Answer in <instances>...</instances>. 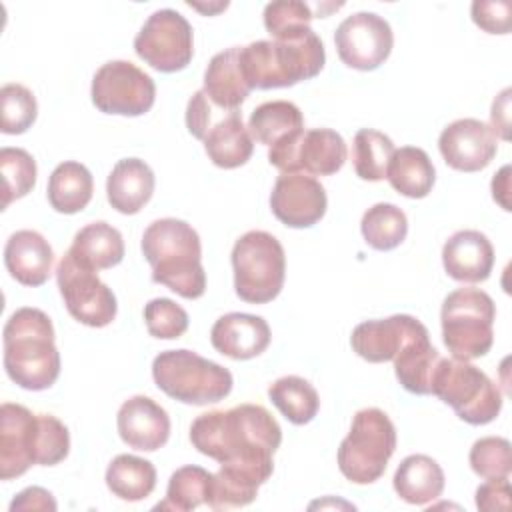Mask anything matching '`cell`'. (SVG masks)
<instances>
[{"label": "cell", "mask_w": 512, "mask_h": 512, "mask_svg": "<svg viewBox=\"0 0 512 512\" xmlns=\"http://www.w3.org/2000/svg\"><path fill=\"white\" fill-rule=\"evenodd\" d=\"M192 446L260 486L272 476V454L282 442L274 416L260 404H240L230 410L200 414L190 426Z\"/></svg>", "instance_id": "6da1fadb"}, {"label": "cell", "mask_w": 512, "mask_h": 512, "mask_svg": "<svg viewBox=\"0 0 512 512\" xmlns=\"http://www.w3.org/2000/svg\"><path fill=\"white\" fill-rule=\"evenodd\" d=\"M238 60L250 90H270L318 76L324 68L326 52L318 34L304 26L280 38L240 46Z\"/></svg>", "instance_id": "7a4b0ae2"}, {"label": "cell", "mask_w": 512, "mask_h": 512, "mask_svg": "<svg viewBox=\"0 0 512 512\" xmlns=\"http://www.w3.org/2000/svg\"><path fill=\"white\" fill-rule=\"evenodd\" d=\"M142 254L152 268L156 284L188 300H196L206 292L200 236L188 222L160 218L148 224L142 234Z\"/></svg>", "instance_id": "3957f363"}, {"label": "cell", "mask_w": 512, "mask_h": 512, "mask_svg": "<svg viewBox=\"0 0 512 512\" xmlns=\"http://www.w3.org/2000/svg\"><path fill=\"white\" fill-rule=\"evenodd\" d=\"M4 368L24 390H46L60 376V352L54 326L38 308H18L4 326Z\"/></svg>", "instance_id": "277c9868"}, {"label": "cell", "mask_w": 512, "mask_h": 512, "mask_svg": "<svg viewBox=\"0 0 512 512\" xmlns=\"http://www.w3.org/2000/svg\"><path fill=\"white\" fill-rule=\"evenodd\" d=\"M152 378L166 396L194 406L224 400L234 384L228 368L186 348L160 352L152 362Z\"/></svg>", "instance_id": "5b68a950"}, {"label": "cell", "mask_w": 512, "mask_h": 512, "mask_svg": "<svg viewBox=\"0 0 512 512\" xmlns=\"http://www.w3.org/2000/svg\"><path fill=\"white\" fill-rule=\"evenodd\" d=\"M396 450V428L380 408L354 414L348 436L338 448V468L354 484L376 482Z\"/></svg>", "instance_id": "8992f818"}, {"label": "cell", "mask_w": 512, "mask_h": 512, "mask_svg": "<svg viewBox=\"0 0 512 512\" xmlns=\"http://www.w3.org/2000/svg\"><path fill=\"white\" fill-rule=\"evenodd\" d=\"M494 300L480 288H458L442 302V340L456 360L484 356L494 342Z\"/></svg>", "instance_id": "52a82bcc"}, {"label": "cell", "mask_w": 512, "mask_h": 512, "mask_svg": "<svg viewBox=\"0 0 512 512\" xmlns=\"http://www.w3.org/2000/svg\"><path fill=\"white\" fill-rule=\"evenodd\" d=\"M186 128L194 138L202 140L208 158L218 168H238L254 152V140L242 122L240 110H216L202 90L188 100Z\"/></svg>", "instance_id": "ba28073f"}, {"label": "cell", "mask_w": 512, "mask_h": 512, "mask_svg": "<svg viewBox=\"0 0 512 512\" xmlns=\"http://www.w3.org/2000/svg\"><path fill=\"white\" fill-rule=\"evenodd\" d=\"M232 270L240 300L250 304L272 302L284 286V248L270 232L250 230L232 248Z\"/></svg>", "instance_id": "9c48e42d"}, {"label": "cell", "mask_w": 512, "mask_h": 512, "mask_svg": "<svg viewBox=\"0 0 512 512\" xmlns=\"http://www.w3.org/2000/svg\"><path fill=\"white\" fill-rule=\"evenodd\" d=\"M432 394L472 426L492 422L502 410L498 386L468 360L440 358L432 378Z\"/></svg>", "instance_id": "30bf717a"}, {"label": "cell", "mask_w": 512, "mask_h": 512, "mask_svg": "<svg viewBox=\"0 0 512 512\" xmlns=\"http://www.w3.org/2000/svg\"><path fill=\"white\" fill-rule=\"evenodd\" d=\"M134 50L138 58L158 72L184 70L194 56L192 26L172 8L156 10L136 34Z\"/></svg>", "instance_id": "8fae6325"}, {"label": "cell", "mask_w": 512, "mask_h": 512, "mask_svg": "<svg viewBox=\"0 0 512 512\" xmlns=\"http://www.w3.org/2000/svg\"><path fill=\"white\" fill-rule=\"evenodd\" d=\"M92 104L104 114L142 116L156 100L154 80L128 60H110L102 64L90 88Z\"/></svg>", "instance_id": "7c38bea8"}, {"label": "cell", "mask_w": 512, "mask_h": 512, "mask_svg": "<svg viewBox=\"0 0 512 512\" xmlns=\"http://www.w3.org/2000/svg\"><path fill=\"white\" fill-rule=\"evenodd\" d=\"M348 150L344 138L330 128L302 130L282 144L268 148V162L282 174H336L346 162Z\"/></svg>", "instance_id": "4fadbf2b"}, {"label": "cell", "mask_w": 512, "mask_h": 512, "mask_svg": "<svg viewBox=\"0 0 512 512\" xmlns=\"http://www.w3.org/2000/svg\"><path fill=\"white\" fill-rule=\"evenodd\" d=\"M56 282L70 316L90 328L108 326L118 312L114 292L66 252L56 266Z\"/></svg>", "instance_id": "5bb4252c"}, {"label": "cell", "mask_w": 512, "mask_h": 512, "mask_svg": "<svg viewBox=\"0 0 512 512\" xmlns=\"http://www.w3.org/2000/svg\"><path fill=\"white\" fill-rule=\"evenodd\" d=\"M340 60L354 70H376L392 52L390 24L374 12H356L340 22L334 34Z\"/></svg>", "instance_id": "9a60e30c"}, {"label": "cell", "mask_w": 512, "mask_h": 512, "mask_svg": "<svg viewBox=\"0 0 512 512\" xmlns=\"http://www.w3.org/2000/svg\"><path fill=\"white\" fill-rule=\"evenodd\" d=\"M428 338L426 326L410 314H394L382 320L360 322L350 336L352 350L366 362L380 364L394 360L410 342Z\"/></svg>", "instance_id": "2e32d148"}, {"label": "cell", "mask_w": 512, "mask_h": 512, "mask_svg": "<svg viewBox=\"0 0 512 512\" xmlns=\"http://www.w3.org/2000/svg\"><path fill=\"white\" fill-rule=\"evenodd\" d=\"M324 186L308 174H280L270 194L272 214L290 228H310L326 214Z\"/></svg>", "instance_id": "e0dca14e"}, {"label": "cell", "mask_w": 512, "mask_h": 512, "mask_svg": "<svg viewBox=\"0 0 512 512\" xmlns=\"http://www.w3.org/2000/svg\"><path fill=\"white\" fill-rule=\"evenodd\" d=\"M438 148L450 168L478 172L496 156L498 138L488 124L476 118H460L440 132Z\"/></svg>", "instance_id": "ac0fdd59"}, {"label": "cell", "mask_w": 512, "mask_h": 512, "mask_svg": "<svg viewBox=\"0 0 512 512\" xmlns=\"http://www.w3.org/2000/svg\"><path fill=\"white\" fill-rule=\"evenodd\" d=\"M36 450V414L22 404L0 406V478L22 476L32 464Z\"/></svg>", "instance_id": "d6986e66"}, {"label": "cell", "mask_w": 512, "mask_h": 512, "mask_svg": "<svg viewBox=\"0 0 512 512\" xmlns=\"http://www.w3.org/2000/svg\"><path fill=\"white\" fill-rule=\"evenodd\" d=\"M118 434L124 444L134 450L154 452L170 438L168 412L148 396L128 398L116 416Z\"/></svg>", "instance_id": "ffe728a7"}, {"label": "cell", "mask_w": 512, "mask_h": 512, "mask_svg": "<svg viewBox=\"0 0 512 512\" xmlns=\"http://www.w3.org/2000/svg\"><path fill=\"white\" fill-rule=\"evenodd\" d=\"M270 326L262 316L230 312L220 316L212 330V346L232 360H250L262 354L270 344Z\"/></svg>", "instance_id": "44dd1931"}, {"label": "cell", "mask_w": 512, "mask_h": 512, "mask_svg": "<svg viewBox=\"0 0 512 512\" xmlns=\"http://www.w3.org/2000/svg\"><path fill=\"white\" fill-rule=\"evenodd\" d=\"M442 264L446 274L458 282H484L494 266V248L480 230H460L446 240Z\"/></svg>", "instance_id": "7402d4cb"}, {"label": "cell", "mask_w": 512, "mask_h": 512, "mask_svg": "<svg viewBox=\"0 0 512 512\" xmlns=\"http://www.w3.org/2000/svg\"><path fill=\"white\" fill-rule=\"evenodd\" d=\"M4 264L16 282L42 286L52 272L54 252L40 232L18 230L4 246Z\"/></svg>", "instance_id": "603a6c76"}, {"label": "cell", "mask_w": 512, "mask_h": 512, "mask_svg": "<svg viewBox=\"0 0 512 512\" xmlns=\"http://www.w3.org/2000/svg\"><path fill=\"white\" fill-rule=\"evenodd\" d=\"M156 178L152 168L140 158L118 160L106 180V196L120 214L140 212L152 198Z\"/></svg>", "instance_id": "cb8c5ba5"}, {"label": "cell", "mask_w": 512, "mask_h": 512, "mask_svg": "<svg viewBox=\"0 0 512 512\" xmlns=\"http://www.w3.org/2000/svg\"><path fill=\"white\" fill-rule=\"evenodd\" d=\"M240 46H232L212 56L204 72V88L202 92L208 100L222 110H240V104L248 98L250 88L242 76Z\"/></svg>", "instance_id": "d4e9b609"}, {"label": "cell", "mask_w": 512, "mask_h": 512, "mask_svg": "<svg viewBox=\"0 0 512 512\" xmlns=\"http://www.w3.org/2000/svg\"><path fill=\"white\" fill-rule=\"evenodd\" d=\"M68 254L88 270H106L122 262L124 240L122 234L108 222H92L80 228L72 240Z\"/></svg>", "instance_id": "484cf974"}, {"label": "cell", "mask_w": 512, "mask_h": 512, "mask_svg": "<svg viewBox=\"0 0 512 512\" xmlns=\"http://www.w3.org/2000/svg\"><path fill=\"white\" fill-rule=\"evenodd\" d=\"M396 494L414 506H426L444 490V472L440 464L426 454L406 456L394 474Z\"/></svg>", "instance_id": "4316f807"}, {"label": "cell", "mask_w": 512, "mask_h": 512, "mask_svg": "<svg viewBox=\"0 0 512 512\" xmlns=\"http://www.w3.org/2000/svg\"><path fill=\"white\" fill-rule=\"evenodd\" d=\"M386 178L390 186L406 198H424L430 194L436 170L430 156L416 146H402L394 150Z\"/></svg>", "instance_id": "83f0119b"}, {"label": "cell", "mask_w": 512, "mask_h": 512, "mask_svg": "<svg viewBox=\"0 0 512 512\" xmlns=\"http://www.w3.org/2000/svg\"><path fill=\"white\" fill-rule=\"evenodd\" d=\"M94 192L90 170L74 160L62 162L48 178V202L60 214H76L88 206Z\"/></svg>", "instance_id": "f1b7e54d"}, {"label": "cell", "mask_w": 512, "mask_h": 512, "mask_svg": "<svg viewBox=\"0 0 512 512\" xmlns=\"http://www.w3.org/2000/svg\"><path fill=\"white\" fill-rule=\"evenodd\" d=\"M248 130L264 146H276L304 130V118L296 104L272 100L256 106L248 120Z\"/></svg>", "instance_id": "f546056e"}, {"label": "cell", "mask_w": 512, "mask_h": 512, "mask_svg": "<svg viewBox=\"0 0 512 512\" xmlns=\"http://www.w3.org/2000/svg\"><path fill=\"white\" fill-rule=\"evenodd\" d=\"M440 358L442 356L430 344V338H420L406 344L392 360L402 388L420 396L432 394V378Z\"/></svg>", "instance_id": "4dcf8cb0"}, {"label": "cell", "mask_w": 512, "mask_h": 512, "mask_svg": "<svg viewBox=\"0 0 512 512\" xmlns=\"http://www.w3.org/2000/svg\"><path fill=\"white\" fill-rule=\"evenodd\" d=\"M106 486L120 500H144L156 488V468L150 460L118 454L106 468Z\"/></svg>", "instance_id": "1f68e13d"}, {"label": "cell", "mask_w": 512, "mask_h": 512, "mask_svg": "<svg viewBox=\"0 0 512 512\" xmlns=\"http://www.w3.org/2000/svg\"><path fill=\"white\" fill-rule=\"evenodd\" d=\"M270 402L280 410V414L296 424H308L320 408V398L316 388L300 376H282L268 388Z\"/></svg>", "instance_id": "d6a6232c"}, {"label": "cell", "mask_w": 512, "mask_h": 512, "mask_svg": "<svg viewBox=\"0 0 512 512\" xmlns=\"http://www.w3.org/2000/svg\"><path fill=\"white\" fill-rule=\"evenodd\" d=\"M360 230L368 246L388 252L404 242L408 234V220L396 204L378 202L364 212Z\"/></svg>", "instance_id": "836d02e7"}, {"label": "cell", "mask_w": 512, "mask_h": 512, "mask_svg": "<svg viewBox=\"0 0 512 512\" xmlns=\"http://www.w3.org/2000/svg\"><path fill=\"white\" fill-rule=\"evenodd\" d=\"M394 150V142L384 132L372 128L358 130L352 142V162L356 176L368 182L384 180Z\"/></svg>", "instance_id": "e575fe53"}, {"label": "cell", "mask_w": 512, "mask_h": 512, "mask_svg": "<svg viewBox=\"0 0 512 512\" xmlns=\"http://www.w3.org/2000/svg\"><path fill=\"white\" fill-rule=\"evenodd\" d=\"M212 474L202 466H182L178 468L166 488V498L156 504V510H176L188 512L206 504Z\"/></svg>", "instance_id": "d590c367"}, {"label": "cell", "mask_w": 512, "mask_h": 512, "mask_svg": "<svg viewBox=\"0 0 512 512\" xmlns=\"http://www.w3.org/2000/svg\"><path fill=\"white\" fill-rule=\"evenodd\" d=\"M2 170V208L10 202L26 196L36 184V160L24 148H2L0 150Z\"/></svg>", "instance_id": "8d00e7d4"}, {"label": "cell", "mask_w": 512, "mask_h": 512, "mask_svg": "<svg viewBox=\"0 0 512 512\" xmlns=\"http://www.w3.org/2000/svg\"><path fill=\"white\" fill-rule=\"evenodd\" d=\"M0 130L4 134L26 132L38 114V104L34 94L22 84H4L0 90Z\"/></svg>", "instance_id": "74e56055"}, {"label": "cell", "mask_w": 512, "mask_h": 512, "mask_svg": "<svg viewBox=\"0 0 512 512\" xmlns=\"http://www.w3.org/2000/svg\"><path fill=\"white\" fill-rule=\"evenodd\" d=\"M470 468L480 478H508L512 470L510 442L500 436H484L470 448Z\"/></svg>", "instance_id": "f35d334b"}, {"label": "cell", "mask_w": 512, "mask_h": 512, "mask_svg": "<svg viewBox=\"0 0 512 512\" xmlns=\"http://www.w3.org/2000/svg\"><path fill=\"white\" fill-rule=\"evenodd\" d=\"M70 452L68 428L52 414H36V450L34 458L40 466H54Z\"/></svg>", "instance_id": "ab89813d"}, {"label": "cell", "mask_w": 512, "mask_h": 512, "mask_svg": "<svg viewBox=\"0 0 512 512\" xmlns=\"http://www.w3.org/2000/svg\"><path fill=\"white\" fill-rule=\"evenodd\" d=\"M144 322L150 336L160 340L180 338L188 330L186 310L170 298H154L144 306Z\"/></svg>", "instance_id": "60d3db41"}, {"label": "cell", "mask_w": 512, "mask_h": 512, "mask_svg": "<svg viewBox=\"0 0 512 512\" xmlns=\"http://www.w3.org/2000/svg\"><path fill=\"white\" fill-rule=\"evenodd\" d=\"M312 18L310 6L298 0H276L264 6V26L272 38L310 26Z\"/></svg>", "instance_id": "b9f144b4"}, {"label": "cell", "mask_w": 512, "mask_h": 512, "mask_svg": "<svg viewBox=\"0 0 512 512\" xmlns=\"http://www.w3.org/2000/svg\"><path fill=\"white\" fill-rule=\"evenodd\" d=\"M472 20L488 34H508L512 24V4L508 0L472 2Z\"/></svg>", "instance_id": "7bdbcfd3"}, {"label": "cell", "mask_w": 512, "mask_h": 512, "mask_svg": "<svg viewBox=\"0 0 512 512\" xmlns=\"http://www.w3.org/2000/svg\"><path fill=\"white\" fill-rule=\"evenodd\" d=\"M510 496H512V486L508 478H488L476 490V508L484 512L508 510Z\"/></svg>", "instance_id": "ee69618b"}, {"label": "cell", "mask_w": 512, "mask_h": 512, "mask_svg": "<svg viewBox=\"0 0 512 512\" xmlns=\"http://www.w3.org/2000/svg\"><path fill=\"white\" fill-rule=\"evenodd\" d=\"M20 510H44V512H54L56 510V500L54 496L40 488V486H30L16 494V498L10 502V512H20Z\"/></svg>", "instance_id": "f6af8a7d"}, {"label": "cell", "mask_w": 512, "mask_h": 512, "mask_svg": "<svg viewBox=\"0 0 512 512\" xmlns=\"http://www.w3.org/2000/svg\"><path fill=\"white\" fill-rule=\"evenodd\" d=\"M490 128L494 136L502 140H510V88L502 90L494 102H492V112H490Z\"/></svg>", "instance_id": "bcb514c9"}, {"label": "cell", "mask_w": 512, "mask_h": 512, "mask_svg": "<svg viewBox=\"0 0 512 512\" xmlns=\"http://www.w3.org/2000/svg\"><path fill=\"white\" fill-rule=\"evenodd\" d=\"M510 166H502L498 174H494L492 178V198L504 208L510 210V202H508V194H510Z\"/></svg>", "instance_id": "7dc6e473"}, {"label": "cell", "mask_w": 512, "mask_h": 512, "mask_svg": "<svg viewBox=\"0 0 512 512\" xmlns=\"http://www.w3.org/2000/svg\"><path fill=\"white\" fill-rule=\"evenodd\" d=\"M188 6H192V8H196V10L204 12V14H214V12H218V10H224V8L228 6V2H220V4H214V6H202V4H192V2H188Z\"/></svg>", "instance_id": "c3c4849f"}]
</instances>
